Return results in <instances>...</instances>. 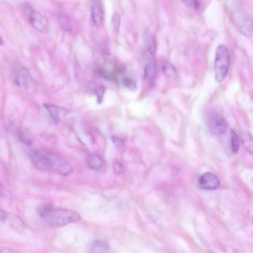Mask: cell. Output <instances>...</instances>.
<instances>
[{
	"instance_id": "6da1fadb",
	"label": "cell",
	"mask_w": 253,
	"mask_h": 253,
	"mask_svg": "<svg viewBox=\"0 0 253 253\" xmlns=\"http://www.w3.org/2000/svg\"><path fill=\"white\" fill-rule=\"evenodd\" d=\"M228 8L236 28L244 35L251 36L252 33V20L242 6L237 1H231Z\"/></svg>"
},
{
	"instance_id": "7a4b0ae2",
	"label": "cell",
	"mask_w": 253,
	"mask_h": 253,
	"mask_svg": "<svg viewBox=\"0 0 253 253\" xmlns=\"http://www.w3.org/2000/svg\"><path fill=\"white\" fill-rule=\"evenodd\" d=\"M230 62V55L227 47L223 44L216 48L214 63L215 80L220 83L223 81L228 73Z\"/></svg>"
},
{
	"instance_id": "3957f363",
	"label": "cell",
	"mask_w": 253,
	"mask_h": 253,
	"mask_svg": "<svg viewBox=\"0 0 253 253\" xmlns=\"http://www.w3.org/2000/svg\"><path fill=\"white\" fill-rule=\"evenodd\" d=\"M80 217V214L74 211L54 208L47 219L49 225L51 227L57 228L78 221Z\"/></svg>"
},
{
	"instance_id": "277c9868",
	"label": "cell",
	"mask_w": 253,
	"mask_h": 253,
	"mask_svg": "<svg viewBox=\"0 0 253 253\" xmlns=\"http://www.w3.org/2000/svg\"><path fill=\"white\" fill-rule=\"evenodd\" d=\"M49 164V170L62 175H68L73 172L70 164L62 157L53 153H47Z\"/></svg>"
},
{
	"instance_id": "5b68a950",
	"label": "cell",
	"mask_w": 253,
	"mask_h": 253,
	"mask_svg": "<svg viewBox=\"0 0 253 253\" xmlns=\"http://www.w3.org/2000/svg\"><path fill=\"white\" fill-rule=\"evenodd\" d=\"M207 124L210 131L213 134L220 135L224 133L227 124L224 118L215 111H211L208 115Z\"/></svg>"
},
{
	"instance_id": "8992f818",
	"label": "cell",
	"mask_w": 253,
	"mask_h": 253,
	"mask_svg": "<svg viewBox=\"0 0 253 253\" xmlns=\"http://www.w3.org/2000/svg\"><path fill=\"white\" fill-rule=\"evenodd\" d=\"M0 220L4 225L17 233H22L25 230V225L23 221L9 211L0 209Z\"/></svg>"
},
{
	"instance_id": "52a82bcc",
	"label": "cell",
	"mask_w": 253,
	"mask_h": 253,
	"mask_svg": "<svg viewBox=\"0 0 253 253\" xmlns=\"http://www.w3.org/2000/svg\"><path fill=\"white\" fill-rule=\"evenodd\" d=\"M24 11L28 16L31 24L36 29L42 33L48 31L49 28L48 22L40 13L29 6H26L24 8Z\"/></svg>"
},
{
	"instance_id": "ba28073f",
	"label": "cell",
	"mask_w": 253,
	"mask_h": 253,
	"mask_svg": "<svg viewBox=\"0 0 253 253\" xmlns=\"http://www.w3.org/2000/svg\"><path fill=\"white\" fill-rule=\"evenodd\" d=\"M15 81L16 85L23 91H31L34 88V79L26 68L22 67L18 70Z\"/></svg>"
},
{
	"instance_id": "9c48e42d",
	"label": "cell",
	"mask_w": 253,
	"mask_h": 253,
	"mask_svg": "<svg viewBox=\"0 0 253 253\" xmlns=\"http://www.w3.org/2000/svg\"><path fill=\"white\" fill-rule=\"evenodd\" d=\"M200 186L205 190H213L219 188L220 182L217 176L212 172H208L201 175L198 179Z\"/></svg>"
},
{
	"instance_id": "30bf717a",
	"label": "cell",
	"mask_w": 253,
	"mask_h": 253,
	"mask_svg": "<svg viewBox=\"0 0 253 253\" xmlns=\"http://www.w3.org/2000/svg\"><path fill=\"white\" fill-rule=\"evenodd\" d=\"M30 156L35 167L42 170H49V160L46 152L39 150H32Z\"/></svg>"
},
{
	"instance_id": "8fae6325",
	"label": "cell",
	"mask_w": 253,
	"mask_h": 253,
	"mask_svg": "<svg viewBox=\"0 0 253 253\" xmlns=\"http://www.w3.org/2000/svg\"><path fill=\"white\" fill-rule=\"evenodd\" d=\"M144 75L150 85L153 86L157 75V66L154 58H149L146 62L144 68Z\"/></svg>"
},
{
	"instance_id": "7c38bea8",
	"label": "cell",
	"mask_w": 253,
	"mask_h": 253,
	"mask_svg": "<svg viewBox=\"0 0 253 253\" xmlns=\"http://www.w3.org/2000/svg\"><path fill=\"white\" fill-rule=\"evenodd\" d=\"M91 11L92 20L97 26L101 25L103 22V10L99 0H92L91 2Z\"/></svg>"
},
{
	"instance_id": "4fadbf2b",
	"label": "cell",
	"mask_w": 253,
	"mask_h": 253,
	"mask_svg": "<svg viewBox=\"0 0 253 253\" xmlns=\"http://www.w3.org/2000/svg\"><path fill=\"white\" fill-rule=\"evenodd\" d=\"M87 164L89 167L96 172H101L104 169V162L101 158L97 154L88 156Z\"/></svg>"
},
{
	"instance_id": "5bb4252c",
	"label": "cell",
	"mask_w": 253,
	"mask_h": 253,
	"mask_svg": "<svg viewBox=\"0 0 253 253\" xmlns=\"http://www.w3.org/2000/svg\"><path fill=\"white\" fill-rule=\"evenodd\" d=\"M44 107L48 112L50 117L55 123H58L60 120V115L63 112H65V110L63 108L52 104H44Z\"/></svg>"
},
{
	"instance_id": "9a60e30c",
	"label": "cell",
	"mask_w": 253,
	"mask_h": 253,
	"mask_svg": "<svg viewBox=\"0 0 253 253\" xmlns=\"http://www.w3.org/2000/svg\"><path fill=\"white\" fill-rule=\"evenodd\" d=\"M18 136L20 140L26 145H30L34 142V136L30 130L27 128H19Z\"/></svg>"
},
{
	"instance_id": "2e32d148",
	"label": "cell",
	"mask_w": 253,
	"mask_h": 253,
	"mask_svg": "<svg viewBox=\"0 0 253 253\" xmlns=\"http://www.w3.org/2000/svg\"><path fill=\"white\" fill-rule=\"evenodd\" d=\"M53 209L54 207L50 204L43 203L39 204L37 206L36 211L39 217L42 218L47 219Z\"/></svg>"
},
{
	"instance_id": "e0dca14e",
	"label": "cell",
	"mask_w": 253,
	"mask_h": 253,
	"mask_svg": "<svg viewBox=\"0 0 253 253\" xmlns=\"http://www.w3.org/2000/svg\"><path fill=\"white\" fill-rule=\"evenodd\" d=\"M109 249L108 244L102 241H95L90 248V253H105Z\"/></svg>"
},
{
	"instance_id": "ac0fdd59",
	"label": "cell",
	"mask_w": 253,
	"mask_h": 253,
	"mask_svg": "<svg viewBox=\"0 0 253 253\" xmlns=\"http://www.w3.org/2000/svg\"><path fill=\"white\" fill-rule=\"evenodd\" d=\"M162 71L164 75L167 78L173 79L176 76L175 69L170 63L165 62L163 64Z\"/></svg>"
},
{
	"instance_id": "d6986e66",
	"label": "cell",
	"mask_w": 253,
	"mask_h": 253,
	"mask_svg": "<svg viewBox=\"0 0 253 253\" xmlns=\"http://www.w3.org/2000/svg\"><path fill=\"white\" fill-rule=\"evenodd\" d=\"M58 22L61 28L65 32H70L72 29L71 22L64 15H60L58 17Z\"/></svg>"
},
{
	"instance_id": "ffe728a7",
	"label": "cell",
	"mask_w": 253,
	"mask_h": 253,
	"mask_svg": "<svg viewBox=\"0 0 253 253\" xmlns=\"http://www.w3.org/2000/svg\"><path fill=\"white\" fill-rule=\"evenodd\" d=\"M241 140L245 149L252 153L253 152V142L250 134L246 132L243 133L241 135Z\"/></svg>"
},
{
	"instance_id": "44dd1931",
	"label": "cell",
	"mask_w": 253,
	"mask_h": 253,
	"mask_svg": "<svg viewBox=\"0 0 253 253\" xmlns=\"http://www.w3.org/2000/svg\"><path fill=\"white\" fill-rule=\"evenodd\" d=\"M122 84L124 87L130 91H135L137 88L136 81L128 77H124L122 81Z\"/></svg>"
},
{
	"instance_id": "7402d4cb",
	"label": "cell",
	"mask_w": 253,
	"mask_h": 253,
	"mask_svg": "<svg viewBox=\"0 0 253 253\" xmlns=\"http://www.w3.org/2000/svg\"><path fill=\"white\" fill-rule=\"evenodd\" d=\"M239 148V139L236 132L232 129L231 132V149L233 153H236Z\"/></svg>"
},
{
	"instance_id": "603a6c76",
	"label": "cell",
	"mask_w": 253,
	"mask_h": 253,
	"mask_svg": "<svg viewBox=\"0 0 253 253\" xmlns=\"http://www.w3.org/2000/svg\"><path fill=\"white\" fill-rule=\"evenodd\" d=\"M146 41L148 51L151 54H154L156 50L155 42L153 36L149 33L146 34Z\"/></svg>"
},
{
	"instance_id": "cb8c5ba5",
	"label": "cell",
	"mask_w": 253,
	"mask_h": 253,
	"mask_svg": "<svg viewBox=\"0 0 253 253\" xmlns=\"http://www.w3.org/2000/svg\"><path fill=\"white\" fill-rule=\"evenodd\" d=\"M111 25L113 31L118 32L120 26V16L118 13H114L111 18Z\"/></svg>"
},
{
	"instance_id": "d4e9b609",
	"label": "cell",
	"mask_w": 253,
	"mask_h": 253,
	"mask_svg": "<svg viewBox=\"0 0 253 253\" xmlns=\"http://www.w3.org/2000/svg\"><path fill=\"white\" fill-rule=\"evenodd\" d=\"M94 90L96 95L97 103L99 104L101 103L105 91V87L103 85H99L96 86Z\"/></svg>"
},
{
	"instance_id": "484cf974",
	"label": "cell",
	"mask_w": 253,
	"mask_h": 253,
	"mask_svg": "<svg viewBox=\"0 0 253 253\" xmlns=\"http://www.w3.org/2000/svg\"><path fill=\"white\" fill-rule=\"evenodd\" d=\"M182 2L184 3L187 6L192 8L196 10H198L201 6V2L199 0H183L182 1Z\"/></svg>"
},
{
	"instance_id": "4316f807",
	"label": "cell",
	"mask_w": 253,
	"mask_h": 253,
	"mask_svg": "<svg viewBox=\"0 0 253 253\" xmlns=\"http://www.w3.org/2000/svg\"><path fill=\"white\" fill-rule=\"evenodd\" d=\"M113 168L114 172L117 174H121L125 170V168L123 165L118 161L114 162Z\"/></svg>"
},
{
	"instance_id": "83f0119b",
	"label": "cell",
	"mask_w": 253,
	"mask_h": 253,
	"mask_svg": "<svg viewBox=\"0 0 253 253\" xmlns=\"http://www.w3.org/2000/svg\"><path fill=\"white\" fill-rule=\"evenodd\" d=\"M99 72L101 75L106 80L108 81L113 80L114 75L112 72L105 70H101Z\"/></svg>"
},
{
	"instance_id": "f1b7e54d",
	"label": "cell",
	"mask_w": 253,
	"mask_h": 253,
	"mask_svg": "<svg viewBox=\"0 0 253 253\" xmlns=\"http://www.w3.org/2000/svg\"><path fill=\"white\" fill-rule=\"evenodd\" d=\"M112 140L114 144L118 147H121L124 144V139L117 135H113L112 136Z\"/></svg>"
},
{
	"instance_id": "f546056e",
	"label": "cell",
	"mask_w": 253,
	"mask_h": 253,
	"mask_svg": "<svg viewBox=\"0 0 253 253\" xmlns=\"http://www.w3.org/2000/svg\"><path fill=\"white\" fill-rule=\"evenodd\" d=\"M101 49L103 52L105 54L108 55L110 54V50L108 46L105 43H103L101 45Z\"/></svg>"
},
{
	"instance_id": "4dcf8cb0",
	"label": "cell",
	"mask_w": 253,
	"mask_h": 253,
	"mask_svg": "<svg viewBox=\"0 0 253 253\" xmlns=\"http://www.w3.org/2000/svg\"><path fill=\"white\" fill-rule=\"evenodd\" d=\"M0 253H17L15 251L9 248H4L3 249L1 252Z\"/></svg>"
},
{
	"instance_id": "1f68e13d",
	"label": "cell",
	"mask_w": 253,
	"mask_h": 253,
	"mask_svg": "<svg viewBox=\"0 0 253 253\" xmlns=\"http://www.w3.org/2000/svg\"><path fill=\"white\" fill-rule=\"evenodd\" d=\"M3 186L2 185V183H1V181L0 180V196L2 195V194L3 193Z\"/></svg>"
},
{
	"instance_id": "d6a6232c",
	"label": "cell",
	"mask_w": 253,
	"mask_h": 253,
	"mask_svg": "<svg viewBox=\"0 0 253 253\" xmlns=\"http://www.w3.org/2000/svg\"><path fill=\"white\" fill-rule=\"evenodd\" d=\"M2 43V40L0 38V45H1Z\"/></svg>"
}]
</instances>
